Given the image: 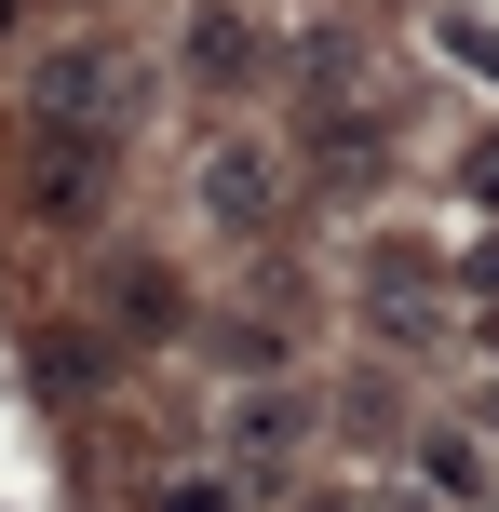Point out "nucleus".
Returning <instances> with one entry per match:
<instances>
[{
	"label": "nucleus",
	"mask_w": 499,
	"mask_h": 512,
	"mask_svg": "<svg viewBox=\"0 0 499 512\" xmlns=\"http://www.w3.org/2000/svg\"><path fill=\"white\" fill-rule=\"evenodd\" d=\"M149 512H243V472H176V486H149Z\"/></svg>",
	"instance_id": "obj_7"
},
{
	"label": "nucleus",
	"mask_w": 499,
	"mask_h": 512,
	"mask_svg": "<svg viewBox=\"0 0 499 512\" xmlns=\"http://www.w3.org/2000/svg\"><path fill=\"white\" fill-rule=\"evenodd\" d=\"M270 203H284V189H270V149H216V162H203V216H216V230L257 243V230H270Z\"/></svg>",
	"instance_id": "obj_5"
},
{
	"label": "nucleus",
	"mask_w": 499,
	"mask_h": 512,
	"mask_svg": "<svg viewBox=\"0 0 499 512\" xmlns=\"http://www.w3.org/2000/svg\"><path fill=\"white\" fill-rule=\"evenodd\" d=\"M176 68L203 81V95H257V81H270V27L243 14V0H189V27H176Z\"/></svg>",
	"instance_id": "obj_1"
},
{
	"label": "nucleus",
	"mask_w": 499,
	"mask_h": 512,
	"mask_svg": "<svg viewBox=\"0 0 499 512\" xmlns=\"http://www.w3.org/2000/svg\"><path fill=\"white\" fill-rule=\"evenodd\" d=\"M459 189H473V203L499 216V135H473V162H459Z\"/></svg>",
	"instance_id": "obj_8"
},
{
	"label": "nucleus",
	"mask_w": 499,
	"mask_h": 512,
	"mask_svg": "<svg viewBox=\"0 0 499 512\" xmlns=\"http://www.w3.org/2000/svg\"><path fill=\"white\" fill-rule=\"evenodd\" d=\"M311 512H378V499H311Z\"/></svg>",
	"instance_id": "obj_9"
},
{
	"label": "nucleus",
	"mask_w": 499,
	"mask_h": 512,
	"mask_svg": "<svg viewBox=\"0 0 499 512\" xmlns=\"http://www.w3.org/2000/svg\"><path fill=\"white\" fill-rule=\"evenodd\" d=\"M122 337H176V270H162V256L122 270Z\"/></svg>",
	"instance_id": "obj_6"
},
{
	"label": "nucleus",
	"mask_w": 499,
	"mask_h": 512,
	"mask_svg": "<svg viewBox=\"0 0 499 512\" xmlns=\"http://www.w3.org/2000/svg\"><path fill=\"white\" fill-rule=\"evenodd\" d=\"M284 459H311V391L257 378V391L230 405V472H284Z\"/></svg>",
	"instance_id": "obj_3"
},
{
	"label": "nucleus",
	"mask_w": 499,
	"mask_h": 512,
	"mask_svg": "<svg viewBox=\"0 0 499 512\" xmlns=\"http://www.w3.org/2000/svg\"><path fill=\"white\" fill-rule=\"evenodd\" d=\"M41 122L108 149V135L135 122V68H122V54H54V68H41Z\"/></svg>",
	"instance_id": "obj_2"
},
{
	"label": "nucleus",
	"mask_w": 499,
	"mask_h": 512,
	"mask_svg": "<svg viewBox=\"0 0 499 512\" xmlns=\"http://www.w3.org/2000/svg\"><path fill=\"white\" fill-rule=\"evenodd\" d=\"M0 41H14V0H0Z\"/></svg>",
	"instance_id": "obj_10"
},
{
	"label": "nucleus",
	"mask_w": 499,
	"mask_h": 512,
	"mask_svg": "<svg viewBox=\"0 0 499 512\" xmlns=\"http://www.w3.org/2000/svg\"><path fill=\"white\" fill-rule=\"evenodd\" d=\"M95 203H108V149H95V135H54V122H41V216H54V230H81Z\"/></svg>",
	"instance_id": "obj_4"
}]
</instances>
